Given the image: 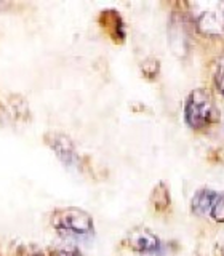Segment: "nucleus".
<instances>
[{
	"mask_svg": "<svg viewBox=\"0 0 224 256\" xmlns=\"http://www.w3.org/2000/svg\"><path fill=\"white\" fill-rule=\"evenodd\" d=\"M20 256H44L34 246H22L20 250Z\"/></svg>",
	"mask_w": 224,
	"mask_h": 256,
	"instance_id": "f8f14e48",
	"label": "nucleus"
},
{
	"mask_svg": "<svg viewBox=\"0 0 224 256\" xmlns=\"http://www.w3.org/2000/svg\"><path fill=\"white\" fill-rule=\"evenodd\" d=\"M52 256H82L77 248L70 246V248H56V250L52 253Z\"/></svg>",
	"mask_w": 224,
	"mask_h": 256,
	"instance_id": "9d476101",
	"label": "nucleus"
},
{
	"mask_svg": "<svg viewBox=\"0 0 224 256\" xmlns=\"http://www.w3.org/2000/svg\"><path fill=\"white\" fill-rule=\"evenodd\" d=\"M220 110L213 98L205 90H194L184 102V120L194 130H205L216 124Z\"/></svg>",
	"mask_w": 224,
	"mask_h": 256,
	"instance_id": "f257e3e1",
	"label": "nucleus"
},
{
	"mask_svg": "<svg viewBox=\"0 0 224 256\" xmlns=\"http://www.w3.org/2000/svg\"><path fill=\"white\" fill-rule=\"evenodd\" d=\"M214 80H216V85H218V88H220V92L224 94V64L220 66L218 72H216Z\"/></svg>",
	"mask_w": 224,
	"mask_h": 256,
	"instance_id": "9b49d317",
	"label": "nucleus"
},
{
	"mask_svg": "<svg viewBox=\"0 0 224 256\" xmlns=\"http://www.w3.org/2000/svg\"><path fill=\"white\" fill-rule=\"evenodd\" d=\"M197 28L208 36H220L224 32V5L213 4L197 16Z\"/></svg>",
	"mask_w": 224,
	"mask_h": 256,
	"instance_id": "20e7f679",
	"label": "nucleus"
},
{
	"mask_svg": "<svg viewBox=\"0 0 224 256\" xmlns=\"http://www.w3.org/2000/svg\"><path fill=\"white\" fill-rule=\"evenodd\" d=\"M218 194L210 189H200L192 198V213L197 216H202L213 212V206L218 200Z\"/></svg>",
	"mask_w": 224,
	"mask_h": 256,
	"instance_id": "423d86ee",
	"label": "nucleus"
},
{
	"mask_svg": "<svg viewBox=\"0 0 224 256\" xmlns=\"http://www.w3.org/2000/svg\"><path fill=\"white\" fill-rule=\"evenodd\" d=\"M212 216L216 221H224V194L220 196L218 200H216V204L213 206V212H212Z\"/></svg>",
	"mask_w": 224,
	"mask_h": 256,
	"instance_id": "1a4fd4ad",
	"label": "nucleus"
},
{
	"mask_svg": "<svg viewBox=\"0 0 224 256\" xmlns=\"http://www.w3.org/2000/svg\"><path fill=\"white\" fill-rule=\"evenodd\" d=\"M52 222L60 232L69 236H90L94 230L92 216L77 206H68L56 210L53 213Z\"/></svg>",
	"mask_w": 224,
	"mask_h": 256,
	"instance_id": "f03ea898",
	"label": "nucleus"
},
{
	"mask_svg": "<svg viewBox=\"0 0 224 256\" xmlns=\"http://www.w3.org/2000/svg\"><path fill=\"white\" fill-rule=\"evenodd\" d=\"M45 141L64 165H68V166L78 165L80 157L76 150L74 142H72V140L68 134L58 133V132H50L45 134Z\"/></svg>",
	"mask_w": 224,
	"mask_h": 256,
	"instance_id": "7ed1b4c3",
	"label": "nucleus"
},
{
	"mask_svg": "<svg viewBox=\"0 0 224 256\" xmlns=\"http://www.w3.org/2000/svg\"><path fill=\"white\" fill-rule=\"evenodd\" d=\"M2 112L5 114V118L20 120V118H28L29 108H28V102L24 101L21 96L12 94L10 98L5 100V102L2 104Z\"/></svg>",
	"mask_w": 224,
	"mask_h": 256,
	"instance_id": "0eeeda50",
	"label": "nucleus"
},
{
	"mask_svg": "<svg viewBox=\"0 0 224 256\" xmlns=\"http://www.w3.org/2000/svg\"><path fill=\"white\" fill-rule=\"evenodd\" d=\"M156 197H157V200H152V202H154L156 206L160 208V210L170 205V196H168V190H166V188L164 186V184H158L157 189L154 190V196H152V198H156Z\"/></svg>",
	"mask_w": 224,
	"mask_h": 256,
	"instance_id": "6e6552de",
	"label": "nucleus"
},
{
	"mask_svg": "<svg viewBox=\"0 0 224 256\" xmlns=\"http://www.w3.org/2000/svg\"><path fill=\"white\" fill-rule=\"evenodd\" d=\"M126 245L138 253H156L160 250L162 242L149 229H134L126 236Z\"/></svg>",
	"mask_w": 224,
	"mask_h": 256,
	"instance_id": "39448f33",
	"label": "nucleus"
}]
</instances>
